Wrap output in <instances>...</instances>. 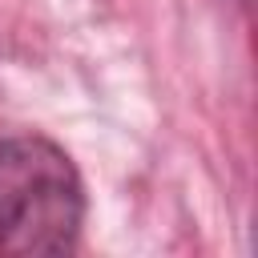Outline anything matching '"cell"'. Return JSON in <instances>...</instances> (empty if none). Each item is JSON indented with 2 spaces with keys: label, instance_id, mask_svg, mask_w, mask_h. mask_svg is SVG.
<instances>
[{
  "label": "cell",
  "instance_id": "6da1fadb",
  "mask_svg": "<svg viewBox=\"0 0 258 258\" xmlns=\"http://www.w3.org/2000/svg\"><path fill=\"white\" fill-rule=\"evenodd\" d=\"M85 185L73 157L40 137H0V250L69 254L81 242Z\"/></svg>",
  "mask_w": 258,
  "mask_h": 258
}]
</instances>
